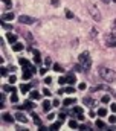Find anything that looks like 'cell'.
I'll return each mask as SVG.
<instances>
[{
    "instance_id": "obj_1",
    "label": "cell",
    "mask_w": 116,
    "mask_h": 131,
    "mask_svg": "<svg viewBox=\"0 0 116 131\" xmlns=\"http://www.w3.org/2000/svg\"><path fill=\"white\" fill-rule=\"evenodd\" d=\"M98 73H99V76H101L104 81H107V82H113V81H116V72L111 70V69H109V67L101 66V67L98 69Z\"/></svg>"
},
{
    "instance_id": "obj_2",
    "label": "cell",
    "mask_w": 116,
    "mask_h": 131,
    "mask_svg": "<svg viewBox=\"0 0 116 131\" xmlns=\"http://www.w3.org/2000/svg\"><path fill=\"white\" fill-rule=\"evenodd\" d=\"M78 60H80V64L82 66L84 72H89L90 67H92V58H90V54H89V52H82Z\"/></svg>"
},
{
    "instance_id": "obj_3",
    "label": "cell",
    "mask_w": 116,
    "mask_h": 131,
    "mask_svg": "<svg viewBox=\"0 0 116 131\" xmlns=\"http://www.w3.org/2000/svg\"><path fill=\"white\" fill-rule=\"evenodd\" d=\"M87 11H89V14L92 15V18L95 20V22H101L102 15H101V12H99L98 6L95 5V3H92V2H90L89 5H87Z\"/></svg>"
},
{
    "instance_id": "obj_4",
    "label": "cell",
    "mask_w": 116,
    "mask_h": 131,
    "mask_svg": "<svg viewBox=\"0 0 116 131\" xmlns=\"http://www.w3.org/2000/svg\"><path fill=\"white\" fill-rule=\"evenodd\" d=\"M105 46H109V47L116 46V27H113V31L105 35Z\"/></svg>"
},
{
    "instance_id": "obj_5",
    "label": "cell",
    "mask_w": 116,
    "mask_h": 131,
    "mask_svg": "<svg viewBox=\"0 0 116 131\" xmlns=\"http://www.w3.org/2000/svg\"><path fill=\"white\" fill-rule=\"evenodd\" d=\"M18 22L22 23V24H35L37 23V18L31 17V15H20Z\"/></svg>"
},
{
    "instance_id": "obj_6",
    "label": "cell",
    "mask_w": 116,
    "mask_h": 131,
    "mask_svg": "<svg viewBox=\"0 0 116 131\" xmlns=\"http://www.w3.org/2000/svg\"><path fill=\"white\" fill-rule=\"evenodd\" d=\"M70 114H72V116H75L76 119H80V120H82V116H84L81 107H75L73 110H70Z\"/></svg>"
},
{
    "instance_id": "obj_7",
    "label": "cell",
    "mask_w": 116,
    "mask_h": 131,
    "mask_svg": "<svg viewBox=\"0 0 116 131\" xmlns=\"http://www.w3.org/2000/svg\"><path fill=\"white\" fill-rule=\"evenodd\" d=\"M15 120L22 122V124H28V117L23 113H20V110H18V113H15Z\"/></svg>"
},
{
    "instance_id": "obj_8",
    "label": "cell",
    "mask_w": 116,
    "mask_h": 131,
    "mask_svg": "<svg viewBox=\"0 0 116 131\" xmlns=\"http://www.w3.org/2000/svg\"><path fill=\"white\" fill-rule=\"evenodd\" d=\"M34 107H35V105L32 104V101H26L22 107H18V110H32Z\"/></svg>"
},
{
    "instance_id": "obj_9",
    "label": "cell",
    "mask_w": 116,
    "mask_h": 131,
    "mask_svg": "<svg viewBox=\"0 0 116 131\" xmlns=\"http://www.w3.org/2000/svg\"><path fill=\"white\" fill-rule=\"evenodd\" d=\"M14 117H15V116H11L9 113H3V114H2L3 122H9V124H11V122H14Z\"/></svg>"
},
{
    "instance_id": "obj_10",
    "label": "cell",
    "mask_w": 116,
    "mask_h": 131,
    "mask_svg": "<svg viewBox=\"0 0 116 131\" xmlns=\"http://www.w3.org/2000/svg\"><path fill=\"white\" fill-rule=\"evenodd\" d=\"M22 35L24 37V38H26L28 40V43H34V37H32V34H31V32H28V31H24V32H22Z\"/></svg>"
},
{
    "instance_id": "obj_11",
    "label": "cell",
    "mask_w": 116,
    "mask_h": 131,
    "mask_svg": "<svg viewBox=\"0 0 116 131\" xmlns=\"http://www.w3.org/2000/svg\"><path fill=\"white\" fill-rule=\"evenodd\" d=\"M82 104L89 105V107H93V105H96V102H95L92 98H82Z\"/></svg>"
},
{
    "instance_id": "obj_12",
    "label": "cell",
    "mask_w": 116,
    "mask_h": 131,
    "mask_svg": "<svg viewBox=\"0 0 116 131\" xmlns=\"http://www.w3.org/2000/svg\"><path fill=\"white\" fill-rule=\"evenodd\" d=\"M66 79H67V82H69L70 85L76 82V78H75V75H73V73H67V76H66Z\"/></svg>"
},
{
    "instance_id": "obj_13",
    "label": "cell",
    "mask_w": 116,
    "mask_h": 131,
    "mask_svg": "<svg viewBox=\"0 0 116 131\" xmlns=\"http://www.w3.org/2000/svg\"><path fill=\"white\" fill-rule=\"evenodd\" d=\"M52 105H53V104H51L49 101H44V102H43V110H44V113H49V111H51Z\"/></svg>"
},
{
    "instance_id": "obj_14",
    "label": "cell",
    "mask_w": 116,
    "mask_h": 131,
    "mask_svg": "<svg viewBox=\"0 0 116 131\" xmlns=\"http://www.w3.org/2000/svg\"><path fill=\"white\" fill-rule=\"evenodd\" d=\"M24 49V46L22 43H14V46H12V50L14 52H20V50H23Z\"/></svg>"
},
{
    "instance_id": "obj_15",
    "label": "cell",
    "mask_w": 116,
    "mask_h": 131,
    "mask_svg": "<svg viewBox=\"0 0 116 131\" xmlns=\"http://www.w3.org/2000/svg\"><path fill=\"white\" fill-rule=\"evenodd\" d=\"M75 102H76V99H75V98H67V99H64V102H63V104H64V105H73Z\"/></svg>"
},
{
    "instance_id": "obj_16",
    "label": "cell",
    "mask_w": 116,
    "mask_h": 131,
    "mask_svg": "<svg viewBox=\"0 0 116 131\" xmlns=\"http://www.w3.org/2000/svg\"><path fill=\"white\" fill-rule=\"evenodd\" d=\"M40 98H41V95H40L38 92H35V90H34V92H31V99H34V101H38Z\"/></svg>"
},
{
    "instance_id": "obj_17",
    "label": "cell",
    "mask_w": 116,
    "mask_h": 131,
    "mask_svg": "<svg viewBox=\"0 0 116 131\" xmlns=\"http://www.w3.org/2000/svg\"><path fill=\"white\" fill-rule=\"evenodd\" d=\"M12 18H14V14H12V12H8V14L2 15V20H5V22L6 20H12Z\"/></svg>"
},
{
    "instance_id": "obj_18",
    "label": "cell",
    "mask_w": 116,
    "mask_h": 131,
    "mask_svg": "<svg viewBox=\"0 0 116 131\" xmlns=\"http://www.w3.org/2000/svg\"><path fill=\"white\" fill-rule=\"evenodd\" d=\"M29 90H31V85H29V84H23L22 87H20V92H22V93H28Z\"/></svg>"
},
{
    "instance_id": "obj_19",
    "label": "cell",
    "mask_w": 116,
    "mask_h": 131,
    "mask_svg": "<svg viewBox=\"0 0 116 131\" xmlns=\"http://www.w3.org/2000/svg\"><path fill=\"white\" fill-rule=\"evenodd\" d=\"M61 124H63V119H61V120H58V122H55V124H52L49 130H58V128L61 126Z\"/></svg>"
},
{
    "instance_id": "obj_20",
    "label": "cell",
    "mask_w": 116,
    "mask_h": 131,
    "mask_svg": "<svg viewBox=\"0 0 116 131\" xmlns=\"http://www.w3.org/2000/svg\"><path fill=\"white\" fill-rule=\"evenodd\" d=\"M8 41L9 43H17V35H12V34H8Z\"/></svg>"
},
{
    "instance_id": "obj_21",
    "label": "cell",
    "mask_w": 116,
    "mask_h": 131,
    "mask_svg": "<svg viewBox=\"0 0 116 131\" xmlns=\"http://www.w3.org/2000/svg\"><path fill=\"white\" fill-rule=\"evenodd\" d=\"M2 26H3V29H6V31H12V24L11 23L8 24L5 20H2Z\"/></svg>"
},
{
    "instance_id": "obj_22",
    "label": "cell",
    "mask_w": 116,
    "mask_h": 131,
    "mask_svg": "<svg viewBox=\"0 0 116 131\" xmlns=\"http://www.w3.org/2000/svg\"><path fill=\"white\" fill-rule=\"evenodd\" d=\"M32 117H34V124H35V125H38V126H41V120H40V117L37 116L35 113H32Z\"/></svg>"
},
{
    "instance_id": "obj_23",
    "label": "cell",
    "mask_w": 116,
    "mask_h": 131,
    "mask_svg": "<svg viewBox=\"0 0 116 131\" xmlns=\"http://www.w3.org/2000/svg\"><path fill=\"white\" fill-rule=\"evenodd\" d=\"M3 90L5 92H11V93H15V88L12 85H3Z\"/></svg>"
},
{
    "instance_id": "obj_24",
    "label": "cell",
    "mask_w": 116,
    "mask_h": 131,
    "mask_svg": "<svg viewBox=\"0 0 116 131\" xmlns=\"http://www.w3.org/2000/svg\"><path fill=\"white\" fill-rule=\"evenodd\" d=\"M101 102H104V104H109L110 102V95H104L101 98Z\"/></svg>"
},
{
    "instance_id": "obj_25",
    "label": "cell",
    "mask_w": 116,
    "mask_h": 131,
    "mask_svg": "<svg viewBox=\"0 0 116 131\" xmlns=\"http://www.w3.org/2000/svg\"><path fill=\"white\" fill-rule=\"evenodd\" d=\"M53 70H55V72H64V69L61 67L60 64H53Z\"/></svg>"
},
{
    "instance_id": "obj_26",
    "label": "cell",
    "mask_w": 116,
    "mask_h": 131,
    "mask_svg": "<svg viewBox=\"0 0 116 131\" xmlns=\"http://www.w3.org/2000/svg\"><path fill=\"white\" fill-rule=\"evenodd\" d=\"M20 64H22V66H24V67H29V66H31V64H29V61H28V60H24V58H22V60H20Z\"/></svg>"
},
{
    "instance_id": "obj_27",
    "label": "cell",
    "mask_w": 116,
    "mask_h": 131,
    "mask_svg": "<svg viewBox=\"0 0 116 131\" xmlns=\"http://www.w3.org/2000/svg\"><path fill=\"white\" fill-rule=\"evenodd\" d=\"M107 114V110L105 108H99L98 110V116H105Z\"/></svg>"
},
{
    "instance_id": "obj_28",
    "label": "cell",
    "mask_w": 116,
    "mask_h": 131,
    "mask_svg": "<svg viewBox=\"0 0 116 131\" xmlns=\"http://www.w3.org/2000/svg\"><path fill=\"white\" fill-rule=\"evenodd\" d=\"M66 17H67V18H75V15H73V12L72 11H66Z\"/></svg>"
},
{
    "instance_id": "obj_29",
    "label": "cell",
    "mask_w": 116,
    "mask_h": 131,
    "mask_svg": "<svg viewBox=\"0 0 116 131\" xmlns=\"http://www.w3.org/2000/svg\"><path fill=\"white\" fill-rule=\"evenodd\" d=\"M2 2H3V5H5L6 8H11V6H12V2H11V0H2Z\"/></svg>"
},
{
    "instance_id": "obj_30",
    "label": "cell",
    "mask_w": 116,
    "mask_h": 131,
    "mask_svg": "<svg viewBox=\"0 0 116 131\" xmlns=\"http://www.w3.org/2000/svg\"><path fill=\"white\" fill-rule=\"evenodd\" d=\"M96 126L98 128H105V124L102 120H96Z\"/></svg>"
},
{
    "instance_id": "obj_31",
    "label": "cell",
    "mask_w": 116,
    "mask_h": 131,
    "mask_svg": "<svg viewBox=\"0 0 116 131\" xmlns=\"http://www.w3.org/2000/svg\"><path fill=\"white\" fill-rule=\"evenodd\" d=\"M69 126H72V128H78L76 120H70V122H69Z\"/></svg>"
},
{
    "instance_id": "obj_32",
    "label": "cell",
    "mask_w": 116,
    "mask_h": 131,
    "mask_svg": "<svg viewBox=\"0 0 116 131\" xmlns=\"http://www.w3.org/2000/svg\"><path fill=\"white\" fill-rule=\"evenodd\" d=\"M43 95H44V96H51V95H52V93H51V92H49V90H47L46 87H44V88H43Z\"/></svg>"
},
{
    "instance_id": "obj_33",
    "label": "cell",
    "mask_w": 116,
    "mask_h": 131,
    "mask_svg": "<svg viewBox=\"0 0 116 131\" xmlns=\"http://www.w3.org/2000/svg\"><path fill=\"white\" fill-rule=\"evenodd\" d=\"M8 81H9V84H14L15 81H17V78H15L14 75H12V76H9V79H8Z\"/></svg>"
},
{
    "instance_id": "obj_34",
    "label": "cell",
    "mask_w": 116,
    "mask_h": 131,
    "mask_svg": "<svg viewBox=\"0 0 116 131\" xmlns=\"http://www.w3.org/2000/svg\"><path fill=\"white\" fill-rule=\"evenodd\" d=\"M51 5L52 6H58L60 5V0H51Z\"/></svg>"
},
{
    "instance_id": "obj_35",
    "label": "cell",
    "mask_w": 116,
    "mask_h": 131,
    "mask_svg": "<svg viewBox=\"0 0 116 131\" xmlns=\"http://www.w3.org/2000/svg\"><path fill=\"white\" fill-rule=\"evenodd\" d=\"M66 93H75V88H73V87H67V88H66Z\"/></svg>"
},
{
    "instance_id": "obj_36",
    "label": "cell",
    "mask_w": 116,
    "mask_h": 131,
    "mask_svg": "<svg viewBox=\"0 0 116 131\" xmlns=\"http://www.w3.org/2000/svg\"><path fill=\"white\" fill-rule=\"evenodd\" d=\"M51 63H52L51 58H46V60H44V66H46V67H49V66H51Z\"/></svg>"
},
{
    "instance_id": "obj_37",
    "label": "cell",
    "mask_w": 116,
    "mask_h": 131,
    "mask_svg": "<svg viewBox=\"0 0 116 131\" xmlns=\"http://www.w3.org/2000/svg\"><path fill=\"white\" fill-rule=\"evenodd\" d=\"M78 88H80V90H86V88H87V85H86L84 82H81L80 85H78Z\"/></svg>"
},
{
    "instance_id": "obj_38",
    "label": "cell",
    "mask_w": 116,
    "mask_h": 131,
    "mask_svg": "<svg viewBox=\"0 0 116 131\" xmlns=\"http://www.w3.org/2000/svg\"><path fill=\"white\" fill-rule=\"evenodd\" d=\"M109 122H110V124H115V122H116V116H110L109 117Z\"/></svg>"
},
{
    "instance_id": "obj_39",
    "label": "cell",
    "mask_w": 116,
    "mask_h": 131,
    "mask_svg": "<svg viewBox=\"0 0 116 131\" xmlns=\"http://www.w3.org/2000/svg\"><path fill=\"white\" fill-rule=\"evenodd\" d=\"M58 82H60V84H66V82H67V79L63 76V78H60V79H58Z\"/></svg>"
},
{
    "instance_id": "obj_40",
    "label": "cell",
    "mask_w": 116,
    "mask_h": 131,
    "mask_svg": "<svg viewBox=\"0 0 116 131\" xmlns=\"http://www.w3.org/2000/svg\"><path fill=\"white\" fill-rule=\"evenodd\" d=\"M11 101H12V102H17V101H18L17 95H12V96H11Z\"/></svg>"
},
{
    "instance_id": "obj_41",
    "label": "cell",
    "mask_w": 116,
    "mask_h": 131,
    "mask_svg": "<svg viewBox=\"0 0 116 131\" xmlns=\"http://www.w3.org/2000/svg\"><path fill=\"white\" fill-rule=\"evenodd\" d=\"M96 35H98V29L93 27V29H92V37H96Z\"/></svg>"
},
{
    "instance_id": "obj_42",
    "label": "cell",
    "mask_w": 116,
    "mask_h": 131,
    "mask_svg": "<svg viewBox=\"0 0 116 131\" xmlns=\"http://www.w3.org/2000/svg\"><path fill=\"white\" fill-rule=\"evenodd\" d=\"M32 54H34L35 56H40V52L37 50V49H32Z\"/></svg>"
},
{
    "instance_id": "obj_43",
    "label": "cell",
    "mask_w": 116,
    "mask_h": 131,
    "mask_svg": "<svg viewBox=\"0 0 116 131\" xmlns=\"http://www.w3.org/2000/svg\"><path fill=\"white\" fill-rule=\"evenodd\" d=\"M78 128H80V130H89V126H87V125H78Z\"/></svg>"
},
{
    "instance_id": "obj_44",
    "label": "cell",
    "mask_w": 116,
    "mask_h": 131,
    "mask_svg": "<svg viewBox=\"0 0 116 131\" xmlns=\"http://www.w3.org/2000/svg\"><path fill=\"white\" fill-rule=\"evenodd\" d=\"M46 72H47V67H46V69H40V73H41V75H46Z\"/></svg>"
},
{
    "instance_id": "obj_45",
    "label": "cell",
    "mask_w": 116,
    "mask_h": 131,
    "mask_svg": "<svg viewBox=\"0 0 116 131\" xmlns=\"http://www.w3.org/2000/svg\"><path fill=\"white\" fill-rule=\"evenodd\" d=\"M0 107H5V95H2V105H0Z\"/></svg>"
},
{
    "instance_id": "obj_46",
    "label": "cell",
    "mask_w": 116,
    "mask_h": 131,
    "mask_svg": "<svg viewBox=\"0 0 116 131\" xmlns=\"http://www.w3.org/2000/svg\"><path fill=\"white\" fill-rule=\"evenodd\" d=\"M44 82H46V84H51V82H52V78H49V76H47L46 79H44Z\"/></svg>"
},
{
    "instance_id": "obj_47",
    "label": "cell",
    "mask_w": 116,
    "mask_h": 131,
    "mask_svg": "<svg viewBox=\"0 0 116 131\" xmlns=\"http://www.w3.org/2000/svg\"><path fill=\"white\" fill-rule=\"evenodd\" d=\"M6 73H8V70H6L5 67H2V75H3V76H6Z\"/></svg>"
},
{
    "instance_id": "obj_48",
    "label": "cell",
    "mask_w": 116,
    "mask_h": 131,
    "mask_svg": "<svg viewBox=\"0 0 116 131\" xmlns=\"http://www.w3.org/2000/svg\"><path fill=\"white\" fill-rule=\"evenodd\" d=\"M58 105H60V101L55 99V101H53V107H58Z\"/></svg>"
},
{
    "instance_id": "obj_49",
    "label": "cell",
    "mask_w": 116,
    "mask_h": 131,
    "mask_svg": "<svg viewBox=\"0 0 116 131\" xmlns=\"http://www.w3.org/2000/svg\"><path fill=\"white\" fill-rule=\"evenodd\" d=\"M53 117H55V114H52V113H51V114H49V116H47V119H49V120H52Z\"/></svg>"
},
{
    "instance_id": "obj_50",
    "label": "cell",
    "mask_w": 116,
    "mask_h": 131,
    "mask_svg": "<svg viewBox=\"0 0 116 131\" xmlns=\"http://www.w3.org/2000/svg\"><path fill=\"white\" fill-rule=\"evenodd\" d=\"M111 111L116 113V104H111Z\"/></svg>"
},
{
    "instance_id": "obj_51",
    "label": "cell",
    "mask_w": 116,
    "mask_h": 131,
    "mask_svg": "<svg viewBox=\"0 0 116 131\" xmlns=\"http://www.w3.org/2000/svg\"><path fill=\"white\" fill-rule=\"evenodd\" d=\"M101 2H102V3H105V5H107V3H109L110 0H101Z\"/></svg>"
},
{
    "instance_id": "obj_52",
    "label": "cell",
    "mask_w": 116,
    "mask_h": 131,
    "mask_svg": "<svg viewBox=\"0 0 116 131\" xmlns=\"http://www.w3.org/2000/svg\"><path fill=\"white\" fill-rule=\"evenodd\" d=\"M113 27H116V18L113 20Z\"/></svg>"
},
{
    "instance_id": "obj_53",
    "label": "cell",
    "mask_w": 116,
    "mask_h": 131,
    "mask_svg": "<svg viewBox=\"0 0 116 131\" xmlns=\"http://www.w3.org/2000/svg\"><path fill=\"white\" fill-rule=\"evenodd\" d=\"M113 2H115V3H116V0H113Z\"/></svg>"
}]
</instances>
